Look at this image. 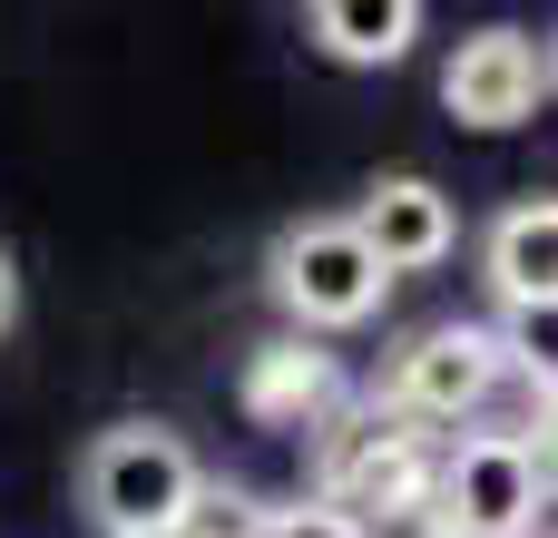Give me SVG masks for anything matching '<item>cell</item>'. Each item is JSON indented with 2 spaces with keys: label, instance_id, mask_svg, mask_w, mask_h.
<instances>
[{
  "label": "cell",
  "instance_id": "obj_11",
  "mask_svg": "<svg viewBox=\"0 0 558 538\" xmlns=\"http://www.w3.org/2000/svg\"><path fill=\"white\" fill-rule=\"evenodd\" d=\"M245 538H363V529L304 500V510H255V529H245Z\"/></svg>",
  "mask_w": 558,
  "mask_h": 538
},
{
  "label": "cell",
  "instance_id": "obj_2",
  "mask_svg": "<svg viewBox=\"0 0 558 538\" xmlns=\"http://www.w3.org/2000/svg\"><path fill=\"white\" fill-rule=\"evenodd\" d=\"M432 510L461 538H530L549 510V431H461L432 451Z\"/></svg>",
  "mask_w": 558,
  "mask_h": 538
},
{
  "label": "cell",
  "instance_id": "obj_4",
  "mask_svg": "<svg viewBox=\"0 0 558 538\" xmlns=\"http://www.w3.org/2000/svg\"><path fill=\"white\" fill-rule=\"evenodd\" d=\"M265 274H275V304H284L304 333H353V323H373L383 294H392V274L363 255V235H353L343 216H304V225H284Z\"/></svg>",
  "mask_w": 558,
  "mask_h": 538
},
{
  "label": "cell",
  "instance_id": "obj_12",
  "mask_svg": "<svg viewBox=\"0 0 558 538\" xmlns=\"http://www.w3.org/2000/svg\"><path fill=\"white\" fill-rule=\"evenodd\" d=\"M245 529H255V500H235V490H206V500H196V519H186L177 538H245Z\"/></svg>",
  "mask_w": 558,
  "mask_h": 538
},
{
  "label": "cell",
  "instance_id": "obj_5",
  "mask_svg": "<svg viewBox=\"0 0 558 538\" xmlns=\"http://www.w3.org/2000/svg\"><path fill=\"white\" fill-rule=\"evenodd\" d=\"M500 333L490 323H432V333H412L402 353H392V372H383V412H402L412 431L422 421H471L490 392H500Z\"/></svg>",
  "mask_w": 558,
  "mask_h": 538
},
{
  "label": "cell",
  "instance_id": "obj_3",
  "mask_svg": "<svg viewBox=\"0 0 558 538\" xmlns=\"http://www.w3.org/2000/svg\"><path fill=\"white\" fill-rule=\"evenodd\" d=\"M412 500H432V431H412V421L383 412V402L324 421L314 510H333V519H383V510H412Z\"/></svg>",
  "mask_w": 558,
  "mask_h": 538
},
{
  "label": "cell",
  "instance_id": "obj_10",
  "mask_svg": "<svg viewBox=\"0 0 558 538\" xmlns=\"http://www.w3.org/2000/svg\"><path fill=\"white\" fill-rule=\"evenodd\" d=\"M333 353H314V343H265L255 353V372H245V402L265 412V421H304V431H324V412H333Z\"/></svg>",
  "mask_w": 558,
  "mask_h": 538
},
{
  "label": "cell",
  "instance_id": "obj_13",
  "mask_svg": "<svg viewBox=\"0 0 558 538\" xmlns=\"http://www.w3.org/2000/svg\"><path fill=\"white\" fill-rule=\"evenodd\" d=\"M363 538H441V510L432 500H412V510H383V519H353Z\"/></svg>",
  "mask_w": 558,
  "mask_h": 538
},
{
  "label": "cell",
  "instance_id": "obj_14",
  "mask_svg": "<svg viewBox=\"0 0 558 538\" xmlns=\"http://www.w3.org/2000/svg\"><path fill=\"white\" fill-rule=\"evenodd\" d=\"M10 314H20V274H10V255H0V333H10Z\"/></svg>",
  "mask_w": 558,
  "mask_h": 538
},
{
  "label": "cell",
  "instance_id": "obj_6",
  "mask_svg": "<svg viewBox=\"0 0 558 538\" xmlns=\"http://www.w3.org/2000/svg\"><path fill=\"white\" fill-rule=\"evenodd\" d=\"M539 98H549V39L530 29H471L441 69V108L461 127H520L539 118Z\"/></svg>",
  "mask_w": 558,
  "mask_h": 538
},
{
  "label": "cell",
  "instance_id": "obj_1",
  "mask_svg": "<svg viewBox=\"0 0 558 538\" xmlns=\"http://www.w3.org/2000/svg\"><path fill=\"white\" fill-rule=\"evenodd\" d=\"M78 500H88L98 538H177L186 519H196V500H206V470H196V451H186L177 431L118 421V431L88 441Z\"/></svg>",
  "mask_w": 558,
  "mask_h": 538
},
{
  "label": "cell",
  "instance_id": "obj_7",
  "mask_svg": "<svg viewBox=\"0 0 558 538\" xmlns=\"http://www.w3.org/2000/svg\"><path fill=\"white\" fill-rule=\"evenodd\" d=\"M343 225L363 235V255H373L383 274H432V265L461 245V216H451V196H441L432 176H383Z\"/></svg>",
  "mask_w": 558,
  "mask_h": 538
},
{
  "label": "cell",
  "instance_id": "obj_8",
  "mask_svg": "<svg viewBox=\"0 0 558 538\" xmlns=\"http://www.w3.org/2000/svg\"><path fill=\"white\" fill-rule=\"evenodd\" d=\"M481 274H490V294H500L510 314H549V294H558V206L549 196H520V206L490 216Z\"/></svg>",
  "mask_w": 558,
  "mask_h": 538
},
{
  "label": "cell",
  "instance_id": "obj_15",
  "mask_svg": "<svg viewBox=\"0 0 558 538\" xmlns=\"http://www.w3.org/2000/svg\"><path fill=\"white\" fill-rule=\"evenodd\" d=\"M441 538H461V529H441Z\"/></svg>",
  "mask_w": 558,
  "mask_h": 538
},
{
  "label": "cell",
  "instance_id": "obj_9",
  "mask_svg": "<svg viewBox=\"0 0 558 538\" xmlns=\"http://www.w3.org/2000/svg\"><path fill=\"white\" fill-rule=\"evenodd\" d=\"M304 39L333 69H392L422 39V0H314L304 10Z\"/></svg>",
  "mask_w": 558,
  "mask_h": 538
}]
</instances>
